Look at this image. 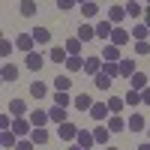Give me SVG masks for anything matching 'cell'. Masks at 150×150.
<instances>
[{"mask_svg":"<svg viewBox=\"0 0 150 150\" xmlns=\"http://www.w3.org/2000/svg\"><path fill=\"white\" fill-rule=\"evenodd\" d=\"M27 120L33 123V129H45V123H51V117H48V111H42V108H33L30 114H27Z\"/></svg>","mask_w":150,"mask_h":150,"instance_id":"cell-1","label":"cell"},{"mask_svg":"<svg viewBox=\"0 0 150 150\" xmlns=\"http://www.w3.org/2000/svg\"><path fill=\"white\" fill-rule=\"evenodd\" d=\"M12 132H15L18 138H24V135L30 138V132H33V123H30V120H24V117H18V120H12Z\"/></svg>","mask_w":150,"mask_h":150,"instance_id":"cell-2","label":"cell"},{"mask_svg":"<svg viewBox=\"0 0 150 150\" xmlns=\"http://www.w3.org/2000/svg\"><path fill=\"white\" fill-rule=\"evenodd\" d=\"M78 132H81V129L75 126V123H69V120L63 123V126H57V135H60L63 141H75V138H78Z\"/></svg>","mask_w":150,"mask_h":150,"instance_id":"cell-3","label":"cell"},{"mask_svg":"<svg viewBox=\"0 0 150 150\" xmlns=\"http://www.w3.org/2000/svg\"><path fill=\"white\" fill-rule=\"evenodd\" d=\"M33 45H36L33 33H21L18 39H15V48H18V51H24V54H33Z\"/></svg>","mask_w":150,"mask_h":150,"instance_id":"cell-4","label":"cell"},{"mask_svg":"<svg viewBox=\"0 0 150 150\" xmlns=\"http://www.w3.org/2000/svg\"><path fill=\"white\" fill-rule=\"evenodd\" d=\"M111 33H114V24H111L108 18H105V21H99V24H96V39H105V45L111 42Z\"/></svg>","mask_w":150,"mask_h":150,"instance_id":"cell-5","label":"cell"},{"mask_svg":"<svg viewBox=\"0 0 150 150\" xmlns=\"http://www.w3.org/2000/svg\"><path fill=\"white\" fill-rule=\"evenodd\" d=\"M99 57H102L105 63H120V60H123V54H120V48H117V45H105Z\"/></svg>","mask_w":150,"mask_h":150,"instance_id":"cell-6","label":"cell"},{"mask_svg":"<svg viewBox=\"0 0 150 150\" xmlns=\"http://www.w3.org/2000/svg\"><path fill=\"white\" fill-rule=\"evenodd\" d=\"M129 39H132V33H129V30H123V27H114V33H111V42H108V45H117V48H123Z\"/></svg>","mask_w":150,"mask_h":150,"instance_id":"cell-7","label":"cell"},{"mask_svg":"<svg viewBox=\"0 0 150 150\" xmlns=\"http://www.w3.org/2000/svg\"><path fill=\"white\" fill-rule=\"evenodd\" d=\"M84 72L96 78V75L102 72V57H99V54H96V57H87V60H84Z\"/></svg>","mask_w":150,"mask_h":150,"instance_id":"cell-8","label":"cell"},{"mask_svg":"<svg viewBox=\"0 0 150 150\" xmlns=\"http://www.w3.org/2000/svg\"><path fill=\"white\" fill-rule=\"evenodd\" d=\"M147 84H150V81H147V75H144V72H135L132 78H129V90L144 93V90H147Z\"/></svg>","mask_w":150,"mask_h":150,"instance_id":"cell-9","label":"cell"},{"mask_svg":"<svg viewBox=\"0 0 150 150\" xmlns=\"http://www.w3.org/2000/svg\"><path fill=\"white\" fill-rule=\"evenodd\" d=\"M9 114L12 117H24V114H30V111H27V102H24V99H12V102H9Z\"/></svg>","mask_w":150,"mask_h":150,"instance_id":"cell-10","label":"cell"},{"mask_svg":"<svg viewBox=\"0 0 150 150\" xmlns=\"http://www.w3.org/2000/svg\"><path fill=\"white\" fill-rule=\"evenodd\" d=\"M117 66H120V78H132V75L138 72V69H135V60H132V57H123Z\"/></svg>","mask_w":150,"mask_h":150,"instance_id":"cell-11","label":"cell"},{"mask_svg":"<svg viewBox=\"0 0 150 150\" xmlns=\"http://www.w3.org/2000/svg\"><path fill=\"white\" fill-rule=\"evenodd\" d=\"M24 63H27V69H30V72H39V69L45 66V57L33 51V54H27V57H24Z\"/></svg>","mask_w":150,"mask_h":150,"instance_id":"cell-12","label":"cell"},{"mask_svg":"<svg viewBox=\"0 0 150 150\" xmlns=\"http://www.w3.org/2000/svg\"><path fill=\"white\" fill-rule=\"evenodd\" d=\"M75 144L84 147V150H90V147L96 144V138H93V132H90V129H81V132H78V138H75Z\"/></svg>","mask_w":150,"mask_h":150,"instance_id":"cell-13","label":"cell"},{"mask_svg":"<svg viewBox=\"0 0 150 150\" xmlns=\"http://www.w3.org/2000/svg\"><path fill=\"white\" fill-rule=\"evenodd\" d=\"M48 117H51V123L63 126V123H66V108H60V105H51V108H48Z\"/></svg>","mask_w":150,"mask_h":150,"instance_id":"cell-14","label":"cell"},{"mask_svg":"<svg viewBox=\"0 0 150 150\" xmlns=\"http://www.w3.org/2000/svg\"><path fill=\"white\" fill-rule=\"evenodd\" d=\"M72 90V78L69 75H57L54 78V93H69Z\"/></svg>","mask_w":150,"mask_h":150,"instance_id":"cell-15","label":"cell"},{"mask_svg":"<svg viewBox=\"0 0 150 150\" xmlns=\"http://www.w3.org/2000/svg\"><path fill=\"white\" fill-rule=\"evenodd\" d=\"M81 45H84V42L78 39V36H72V39H66L63 48H66V54H69V57H81Z\"/></svg>","mask_w":150,"mask_h":150,"instance_id":"cell-16","label":"cell"},{"mask_svg":"<svg viewBox=\"0 0 150 150\" xmlns=\"http://www.w3.org/2000/svg\"><path fill=\"white\" fill-rule=\"evenodd\" d=\"M123 18H126V6H111V9H108V21L114 24V27H117Z\"/></svg>","mask_w":150,"mask_h":150,"instance_id":"cell-17","label":"cell"},{"mask_svg":"<svg viewBox=\"0 0 150 150\" xmlns=\"http://www.w3.org/2000/svg\"><path fill=\"white\" fill-rule=\"evenodd\" d=\"M96 102H93V99H90V93H78V96H75V108H78V111H90Z\"/></svg>","mask_w":150,"mask_h":150,"instance_id":"cell-18","label":"cell"},{"mask_svg":"<svg viewBox=\"0 0 150 150\" xmlns=\"http://www.w3.org/2000/svg\"><path fill=\"white\" fill-rule=\"evenodd\" d=\"M129 33H132V39H135V42H147V36H150V27H147V24H135V27H132Z\"/></svg>","mask_w":150,"mask_h":150,"instance_id":"cell-19","label":"cell"},{"mask_svg":"<svg viewBox=\"0 0 150 150\" xmlns=\"http://www.w3.org/2000/svg\"><path fill=\"white\" fill-rule=\"evenodd\" d=\"M126 129H132V132H141V129H144V117L138 114V111H132V114H129V120H126Z\"/></svg>","mask_w":150,"mask_h":150,"instance_id":"cell-20","label":"cell"},{"mask_svg":"<svg viewBox=\"0 0 150 150\" xmlns=\"http://www.w3.org/2000/svg\"><path fill=\"white\" fill-rule=\"evenodd\" d=\"M48 60H54V63H66V60H69V54H66V48L54 45L51 51H48Z\"/></svg>","mask_w":150,"mask_h":150,"instance_id":"cell-21","label":"cell"},{"mask_svg":"<svg viewBox=\"0 0 150 150\" xmlns=\"http://www.w3.org/2000/svg\"><path fill=\"white\" fill-rule=\"evenodd\" d=\"M75 36H78L81 42H90V39H96V27H90V24H81Z\"/></svg>","mask_w":150,"mask_h":150,"instance_id":"cell-22","label":"cell"},{"mask_svg":"<svg viewBox=\"0 0 150 150\" xmlns=\"http://www.w3.org/2000/svg\"><path fill=\"white\" fill-rule=\"evenodd\" d=\"M90 117H93V120H105V117H108V102H96V105L90 108Z\"/></svg>","mask_w":150,"mask_h":150,"instance_id":"cell-23","label":"cell"},{"mask_svg":"<svg viewBox=\"0 0 150 150\" xmlns=\"http://www.w3.org/2000/svg\"><path fill=\"white\" fill-rule=\"evenodd\" d=\"M123 108H126V102H123L120 96H111V99H108V111H111L114 117H120V111H123Z\"/></svg>","mask_w":150,"mask_h":150,"instance_id":"cell-24","label":"cell"},{"mask_svg":"<svg viewBox=\"0 0 150 150\" xmlns=\"http://www.w3.org/2000/svg\"><path fill=\"white\" fill-rule=\"evenodd\" d=\"M0 144H3L6 150H9V147H18V135L12 132V129H9V132H0Z\"/></svg>","mask_w":150,"mask_h":150,"instance_id":"cell-25","label":"cell"},{"mask_svg":"<svg viewBox=\"0 0 150 150\" xmlns=\"http://www.w3.org/2000/svg\"><path fill=\"white\" fill-rule=\"evenodd\" d=\"M0 78H3V81H15V78H18V66L3 63V69H0Z\"/></svg>","mask_w":150,"mask_h":150,"instance_id":"cell-26","label":"cell"},{"mask_svg":"<svg viewBox=\"0 0 150 150\" xmlns=\"http://www.w3.org/2000/svg\"><path fill=\"white\" fill-rule=\"evenodd\" d=\"M48 138H51V132H48V129H33V132H30V141H33V144H48Z\"/></svg>","mask_w":150,"mask_h":150,"instance_id":"cell-27","label":"cell"},{"mask_svg":"<svg viewBox=\"0 0 150 150\" xmlns=\"http://www.w3.org/2000/svg\"><path fill=\"white\" fill-rule=\"evenodd\" d=\"M30 96H33V99H45V96H48V87H45L42 81H33V84H30Z\"/></svg>","mask_w":150,"mask_h":150,"instance_id":"cell-28","label":"cell"},{"mask_svg":"<svg viewBox=\"0 0 150 150\" xmlns=\"http://www.w3.org/2000/svg\"><path fill=\"white\" fill-rule=\"evenodd\" d=\"M30 33H33L36 42H51V30H48V27H36V30H30Z\"/></svg>","mask_w":150,"mask_h":150,"instance_id":"cell-29","label":"cell"},{"mask_svg":"<svg viewBox=\"0 0 150 150\" xmlns=\"http://www.w3.org/2000/svg\"><path fill=\"white\" fill-rule=\"evenodd\" d=\"M144 9H147V6H141V3H135V0H129V3H126V15H129V18H138V15H141Z\"/></svg>","mask_w":150,"mask_h":150,"instance_id":"cell-30","label":"cell"},{"mask_svg":"<svg viewBox=\"0 0 150 150\" xmlns=\"http://www.w3.org/2000/svg\"><path fill=\"white\" fill-rule=\"evenodd\" d=\"M108 126H99V129H93V138H96V144H105L108 147Z\"/></svg>","mask_w":150,"mask_h":150,"instance_id":"cell-31","label":"cell"},{"mask_svg":"<svg viewBox=\"0 0 150 150\" xmlns=\"http://www.w3.org/2000/svg\"><path fill=\"white\" fill-rule=\"evenodd\" d=\"M93 84L99 87V90H108V87H111V84H114V81H111V78H108V75H105V72H99V75H96V78H93Z\"/></svg>","mask_w":150,"mask_h":150,"instance_id":"cell-32","label":"cell"},{"mask_svg":"<svg viewBox=\"0 0 150 150\" xmlns=\"http://www.w3.org/2000/svg\"><path fill=\"white\" fill-rule=\"evenodd\" d=\"M123 129H126V120L123 117H111L108 120V132H123Z\"/></svg>","mask_w":150,"mask_h":150,"instance_id":"cell-33","label":"cell"},{"mask_svg":"<svg viewBox=\"0 0 150 150\" xmlns=\"http://www.w3.org/2000/svg\"><path fill=\"white\" fill-rule=\"evenodd\" d=\"M66 69H69V72H81V69H84V57H69V60H66Z\"/></svg>","mask_w":150,"mask_h":150,"instance_id":"cell-34","label":"cell"},{"mask_svg":"<svg viewBox=\"0 0 150 150\" xmlns=\"http://www.w3.org/2000/svg\"><path fill=\"white\" fill-rule=\"evenodd\" d=\"M81 12H84V18H96L99 15V3H81Z\"/></svg>","mask_w":150,"mask_h":150,"instance_id":"cell-35","label":"cell"},{"mask_svg":"<svg viewBox=\"0 0 150 150\" xmlns=\"http://www.w3.org/2000/svg\"><path fill=\"white\" fill-rule=\"evenodd\" d=\"M123 102H126V105H141V93L138 90H129L126 96H123Z\"/></svg>","mask_w":150,"mask_h":150,"instance_id":"cell-36","label":"cell"},{"mask_svg":"<svg viewBox=\"0 0 150 150\" xmlns=\"http://www.w3.org/2000/svg\"><path fill=\"white\" fill-rule=\"evenodd\" d=\"M21 15H36V3H33V0H24V3H21Z\"/></svg>","mask_w":150,"mask_h":150,"instance_id":"cell-37","label":"cell"},{"mask_svg":"<svg viewBox=\"0 0 150 150\" xmlns=\"http://www.w3.org/2000/svg\"><path fill=\"white\" fill-rule=\"evenodd\" d=\"M69 102H75V99H69V93H54V105H60V108H66Z\"/></svg>","mask_w":150,"mask_h":150,"instance_id":"cell-38","label":"cell"},{"mask_svg":"<svg viewBox=\"0 0 150 150\" xmlns=\"http://www.w3.org/2000/svg\"><path fill=\"white\" fill-rule=\"evenodd\" d=\"M135 54H138V57L150 54V42H135Z\"/></svg>","mask_w":150,"mask_h":150,"instance_id":"cell-39","label":"cell"},{"mask_svg":"<svg viewBox=\"0 0 150 150\" xmlns=\"http://www.w3.org/2000/svg\"><path fill=\"white\" fill-rule=\"evenodd\" d=\"M57 9L60 12H69V9H75V3H72V0H57Z\"/></svg>","mask_w":150,"mask_h":150,"instance_id":"cell-40","label":"cell"},{"mask_svg":"<svg viewBox=\"0 0 150 150\" xmlns=\"http://www.w3.org/2000/svg\"><path fill=\"white\" fill-rule=\"evenodd\" d=\"M0 54H3V57H9V54H12V42H9V39L0 42Z\"/></svg>","mask_w":150,"mask_h":150,"instance_id":"cell-41","label":"cell"},{"mask_svg":"<svg viewBox=\"0 0 150 150\" xmlns=\"http://www.w3.org/2000/svg\"><path fill=\"white\" fill-rule=\"evenodd\" d=\"M33 147H36V144H33L30 138H24V141H18V147H15V150H33Z\"/></svg>","mask_w":150,"mask_h":150,"instance_id":"cell-42","label":"cell"},{"mask_svg":"<svg viewBox=\"0 0 150 150\" xmlns=\"http://www.w3.org/2000/svg\"><path fill=\"white\" fill-rule=\"evenodd\" d=\"M141 102H144V105H150V87H147V90L141 93Z\"/></svg>","mask_w":150,"mask_h":150,"instance_id":"cell-43","label":"cell"},{"mask_svg":"<svg viewBox=\"0 0 150 150\" xmlns=\"http://www.w3.org/2000/svg\"><path fill=\"white\" fill-rule=\"evenodd\" d=\"M144 24L150 27V3H147V9H144Z\"/></svg>","mask_w":150,"mask_h":150,"instance_id":"cell-44","label":"cell"},{"mask_svg":"<svg viewBox=\"0 0 150 150\" xmlns=\"http://www.w3.org/2000/svg\"><path fill=\"white\" fill-rule=\"evenodd\" d=\"M138 150H150V141H144V144H138Z\"/></svg>","mask_w":150,"mask_h":150,"instance_id":"cell-45","label":"cell"},{"mask_svg":"<svg viewBox=\"0 0 150 150\" xmlns=\"http://www.w3.org/2000/svg\"><path fill=\"white\" fill-rule=\"evenodd\" d=\"M69 150H84V147H78V144H72V147H69Z\"/></svg>","mask_w":150,"mask_h":150,"instance_id":"cell-46","label":"cell"},{"mask_svg":"<svg viewBox=\"0 0 150 150\" xmlns=\"http://www.w3.org/2000/svg\"><path fill=\"white\" fill-rule=\"evenodd\" d=\"M105 150H117V147H105Z\"/></svg>","mask_w":150,"mask_h":150,"instance_id":"cell-47","label":"cell"},{"mask_svg":"<svg viewBox=\"0 0 150 150\" xmlns=\"http://www.w3.org/2000/svg\"><path fill=\"white\" fill-rule=\"evenodd\" d=\"M147 135H150V129H147Z\"/></svg>","mask_w":150,"mask_h":150,"instance_id":"cell-48","label":"cell"}]
</instances>
